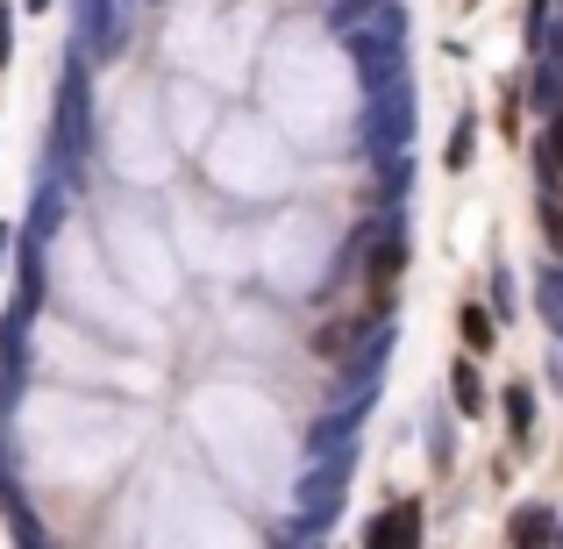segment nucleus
I'll use <instances>...</instances> for the list:
<instances>
[{
    "label": "nucleus",
    "mask_w": 563,
    "mask_h": 549,
    "mask_svg": "<svg viewBox=\"0 0 563 549\" xmlns=\"http://www.w3.org/2000/svg\"><path fill=\"white\" fill-rule=\"evenodd\" d=\"M372 542H413V514H399V521H378Z\"/></svg>",
    "instance_id": "f257e3e1"
}]
</instances>
